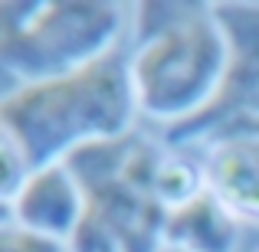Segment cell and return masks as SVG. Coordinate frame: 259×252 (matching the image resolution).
Here are the masks:
<instances>
[{
    "label": "cell",
    "instance_id": "6da1fadb",
    "mask_svg": "<svg viewBox=\"0 0 259 252\" xmlns=\"http://www.w3.org/2000/svg\"><path fill=\"white\" fill-rule=\"evenodd\" d=\"M138 112L132 66L118 49L50 82L20 85L0 102V134L30 170L66 161L72 151L132 131Z\"/></svg>",
    "mask_w": 259,
    "mask_h": 252
},
{
    "label": "cell",
    "instance_id": "7a4b0ae2",
    "mask_svg": "<svg viewBox=\"0 0 259 252\" xmlns=\"http://www.w3.org/2000/svg\"><path fill=\"white\" fill-rule=\"evenodd\" d=\"M233 46L207 4H138L132 85L138 112L167 125L197 118L227 82Z\"/></svg>",
    "mask_w": 259,
    "mask_h": 252
},
{
    "label": "cell",
    "instance_id": "3957f363",
    "mask_svg": "<svg viewBox=\"0 0 259 252\" xmlns=\"http://www.w3.org/2000/svg\"><path fill=\"white\" fill-rule=\"evenodd\" d=\"M121 33L118 4L33 0L0 4V66L20 85L63 79L115 53Z\"/></svg>",
    "mask_w": 259,
    "mask_h": 252
},
{
    "label": "cell",
    "instance_id": "277c9868",
    "mask_svg": "<svg viewBox=\"0 0 259 252\" xmlns=\"http://www.w3.org/2000/svg\"><path fill=\"white\" fill-rule=\"evenodd\" d=\"M161 161L158 144L138 131L92 141L66 158L85 193V213L115 236L121 252H161L164 246L167 210L154 193Z\"/></svg>",
    "mask_w": 259,
    "mask_h": 252
},
{
    "label": "cell",
    "instance_id": "5b68a950",
    "mask_svg": "<svg viewBox=\"0 0 259 252\" xmlns=\"http://www.w3.org/2000/svg\"><path fill=\"white\" fill-rule=\"evenodd\" d=\"M10 210L17 226L69 242L85 216V193L72 170L66 167V161H59V164L33 170L20 193L13 196Z\"/></svg>",
    "mask_w": 259,
    "mask_h": 252
},
{
    "label": "cell",
    "instance_id": "8992f818",
    "mask_svg": "<svg viewBox=\"0 0 259 252\" xmlns=\"http://www.w3.org/2000/svg\"><path fill=\"white\" fill-rule=\"evenodd\" d=\"M203 177L233 216L259 223V138L210 141Z\"/></svg>",
    "mask_w": 259,
    "mask_h": 252
},
{
    "label": "cell",
    "instance_id": "52a82bcc",
    "mask_svg": "<svg viewBox=\"0 0 259 252\" xmlns=\"http://www.w3.org/2000/svg\"><path fill=\"white\" fill-rule=\"evenodd\" d=\"M236 216L207 187L200 196L167 213L164 246L181 252H236Z\"/></svg>",
    "mask_w": 259,
    "mask_h": 252
},
{
    "label": "cell",
    "instance_id": "ba28073f",
    "mask_svg": "<svg viewBox=\"0 0 259 252\" xmlns=\"http://www.w3.org/2000/svg\"><path fill=\"white\" fill-rule=\"evenodd\" d=\"M203 190H207L203 170H197L194 164H187V161H181V158H164L161 161L158 177H154V193H158V200L164 203L167 213L177 210V207H184V203H190L194 196H200Z\"/></svg>",
    "mask_w": 259,
    "mask_h": 252
},
{
    "label": "cell",
    "instance_id": "9c48e42d",
    "mask_svg": "<svg viewBox=\"0 0 259 252\" xmlns=\"http://www.w3.org/2000/svg\"><path fill=\"white\" fill-rule=\"evenodd\" d=\"M69 246L50 236L30 233V229L17 226V223H7L0 229V252H66Z\"/></svg>",
    "mask_w": 259,
    "mask_h": 252
},
{
    "label": "cell",
    "instance_id": "30bf717a",
    "mask_svg": "<svg viewBox=\"0 0 259 252\" xmlns=\"http://www.w3.org/2000/svg\"><path fill=\"white\" fill-rule=\"evenodd\" d=\"M217 138H259V115H243V118L220 125L210 134V141H217Z\"/></svg>",
    "mask_w": 259,
    "mask_h": 252
},
{
    "label": "cell",
    "instance_id": "8fae6325",
    "mask_svg": "<svg viewBox=\"0 0 259 252\" xmlns=\"http://www.w3.org/2000/svg\"><path fill=\"white\" fill-rule=\"evenodd\" d=\"M256 252H259V249H256Z\"/></svg>",
    "mask_w": 259,
    "mask_h": 252
}]
</instances>
